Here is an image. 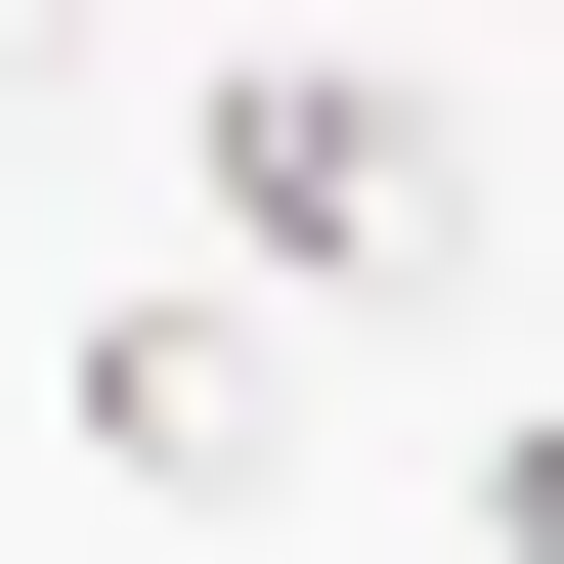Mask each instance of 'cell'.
Masks as SVG:
<instances>
[{
	"label": "cell",
	"instance_id": "6da1fadb",
	"mask_svg": "<svg viewBox=\"0 0 564 564\" xmlns=\"http://www.w3.org/2000/svg\"><path fill=\"white\" fill-rule=\"evenodd\" d=\"M174 174H217L261 304H478V87H391V44H217Z\"/></svg>",
	"mask_w": 564,
	"mask_h": 564
},
{
	"label": "cell",
	"instance_id": "7a4b0ae2",
	"mask_svg": "<svg viewBox=\"0 0 564 564\" xmlns=\"http://www.w3.org/2000/svg\"><path fill=\"white\" fill-rule=\"evenodd\" d=\"M44 434H87L131 521H304V391H261V304H87V348H44Z\"/></svg>",
	"mask_w": 564,
	"mask_h": 564
},
{
	"label": "cell",
	"instance_id": "3957f363",
	"mask_svg": "<svg viewBox=\"0 0 564 564\" xmlns=\"http://www.w3.org/2000/svg\"><path fill=\"white\" fill-rule=\"evenodd\" d=\"M478 564H564V391H521V434H478Z\"/></svg>",
	"mask_w": 564,
	"mask_h": 564
},
{
	"label": "cell",
	"instance_id": "277c9868",
	"mask_svg": "<svg viewBox=\"0 0 564 564\" xmlns=\"http://www.w3.org/2000/svg\"><path fill=\"white\" fill-rule=\"evenodd\" d=\"M0 87H87V0H0Z\"/></svg>",
	"mask_w": 564,
	"mask_h": 564
}]
</instances>
